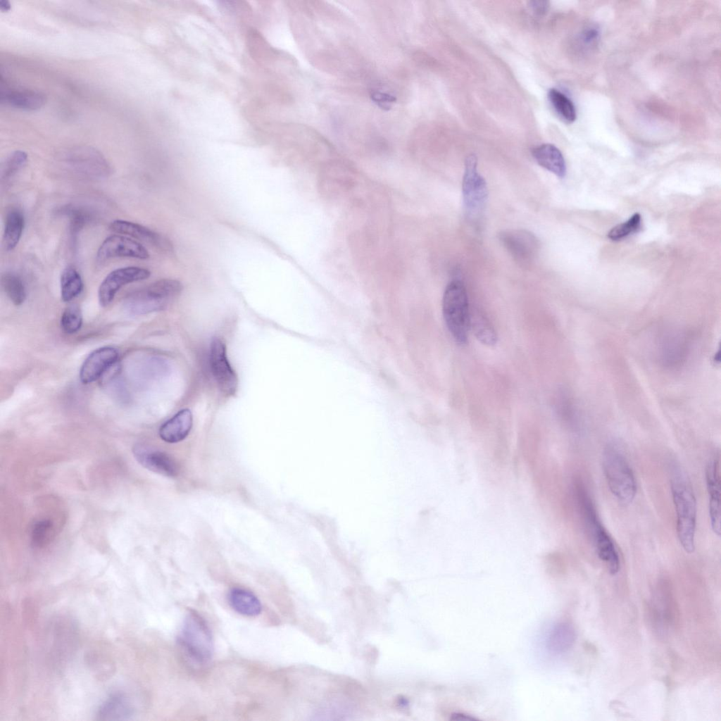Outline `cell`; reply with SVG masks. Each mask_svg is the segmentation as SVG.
<instances>
[{
  "instance_id": "1",
  "label": "cell",
  "mask_w": 721,
  "mask_h": 721,
  "mask_svg": "<svg viewBox=\"0 0 721 721\" xmlns=\"http://www.w3.org/2000/svg\"><path fill=\"white\" fill-rule=\"evenodd\" d=\"M670 489L676 512L677 537L684 550L691 553L695 549L696 501L688 477L678 465H674L672 470Z\"/></svg>"
},
{
  "instance_id": "2",
  "label": "cell",
  "mask_w": 721,
  "mask_h": 721,
  "mask_svg": "<svg viewBox=\"0 0 721 721\" xmlns=\"http://www.w3.org/2000/svg\"><path fill=\"white\" fill-rule=\"evenodd\" d=\"M575 494L581 516L593 539L598 556L606 564L610 573L615 575L620 570V561L612 538L602 525L584 485L577 483Z\"/></svg>"
},
{
  "instance_id": "3",
  "label": "cell",
  "mask_w": 721,
  "mask_h": 721,
  "mask_svg": "<svg viewBox=\"0 0 721 721\" xmlns=\"http://www.w3.org/2000/svg\"><path fill=\"white\" fill-rule=\"evenodd\" d=\"M177 642L186 656L197 665L207 664L214 652L212 632L205 620L195 610L185 615Z\"/></svg>"
},
{
  "instance_id": "4",
  "label": "cell",
  "mask_w": 721,
  "mask_h": 721,
  "mask_svg": "<svg viewBox=\"0 0 721 721\" xmlns=\"http://www.w3.org/2000/svg\"><path fill=\"white\" fill-rule=\"evenodd\" d=\"M602 465L612 494L622 504L632 503L637 492L636 479L629 462L618 446L608 444L605 448Z\"/></svg>"
},
{
  "instance_id": "5",
  "label": "cell",
  "mask_w": 721,
  "mask_h": 721,
  "mask_svg": "<svg viewBox=\"0 0 721 721\" xmlns=\"http://www.w3.org/2000/svg\"><path fill=\"white\" fill-rule=\"evenodd\" d=\"M182 285L173 279H161L129 294L123 305L130 313L146 314L165 309L180 294Z\"/></svg>"
},
{
  "instance_id": "6",
  "label": "cell",
  "mask_w": 721,
  "mask_h": 721,
  "mask_svg": "<svg viewBox=\"0 0 721 721\" xmlns=\"http://www.w3.org/2000/svg\"><path fill=\"white\" fill-rule=\"evenodd\" d=\"M444 318L454 339L460 344L467 341L470 314L468 299L463 283L451 282L446 287L442 302Z\"/></svg>"
},
{
  "instance_id": "7",
  "label": "cell",
  "mask_w": 721,
  "mask_h": 721,
  "mask_svg": "<svg viewBox=\"0 0 721 721\" xmlns=\"http://www.w3.org/2000/svg\"><path fill=\"white\" fill-rule=\"evenodd\" d=\"M462 189L467 218L476 221L485 208L488 190L484 179L477 171V160L474 154L469 155L465 161Z\"/></svg>"
},
{
  "instance_id": "8",
  "label": "cell",
  "mask_w": 721,
  "mask_h": 721,
  "mask_svg": "<svg viewBox=\"0 0 721 721\" xmlns=\"http://www.w3.org/2000/svg\"><path fill=\"white\" fill-rule=\"evenodd\" d=\"M62 162L75 173L90 179L107 177L111 168L105 157L96 149L86 146H73L63 151Z\"/></svg>"
},
{
  "instance_id": "9",
  "label": "cell",
  "mask_w": 721,
  "mask_h": 721,
  "mask_svg": "<svg viewBox=\"0 0 721 721\" xmlns=\"http://www.w3.org/2000/svg\"><path fill=\"white\" fill-rule=\"evenodd\" d=\"M498 237L503 247L520 266L531 265L538 256L539 240L528 230H506L500 232Z\"/></svg>"
},
{
  "instance_id": "10",
  "label": "cell",
  "mask_w": 721,
  "mask_h": 721,
  "mask_svg": "<svg viewBox=\"0 0 721 721\" xmlns=\"http://www.w3.org/2000/svg\"><path fill=\"white\" fill-rule=\"evenodd\" d=\"M151 272L138 266L119 268L111 271L100 284L98 299L103 307L108 306L117 292L125 285L149 278Z\"/></svg>"
},
{
  "instance_id": "11",
  "label": "cell",
  "mask_w": 721,
  "mask_h": 721,
  "mask_svg": "<svg viewBox=\"0 0 721 721\" xmlns=\"http://www.w3.org/2000/svg\"><path fill=\"white\" fill-rule=\"evenodd\" d=\"M212 374L220 390L227 395L235 393L238 380L227 356L225 342L218 337L213 339L210 351Z\"/></svg>"
},
{
  "instance_id": "12",
  "label": "cell",
  "mask_w": 721,
  "mask_h": 721,
  "mask_svg": "<svg viewBox=\"0 0 721 721\" xmlns=\"http://www.w3.org/2000/svg\"><path fill=\"white\" fill-rule=\"evenodd\" d=\"M96 262L101 264L106 261L118 257H127L147 259L149 253L140 243L120 234H113L100 245L96 253Z\"/></svg>"
},
{
  "instance_id": "13",
  "label": "cell",
  "mask_w": 721,
  "mask_h": 721,
  "mask_svg": "<svg viewBox=\"0 0 721 721\" xmlns=\"http://www.w3.org/2000/svg\"><path fill=\"white\" fill-rule=\"evenodd\" d=\"M132 453L136 460L149 470L170 477L178 475L177 463L165 452L149 445L137 444L132 448Z\"/></svg>"
},
{
  "instance_id": "14",
  "label": "cell",
  "mask_w": 721,
  "mask_h": 721,
  "mask_svg": "<svg viewBox=\"0 0 721 721\" xmlns=\"http://www.w3.org/2000/svg\"><path fill=\"white\" fill-rule=\"evenodd\" d=\"M688 349L689 341L686 333L670 330L665 332L660 339L658 356L663 365L675 368L684 360Z\"/></svg>"
},
{
  "instance_id": "15",
  "label": "cell",
  "mask_w": 721,
  "mask_h": 721,
  "mask_svg": "<svg viewBox=\"0 0 721 721\" xmlns=\"http://www.w3.org/2000/svg\"><path fill=\"white\" fill-rule=\"evenodd\" d=\"M118 350L111 346H103L94 350L84 360L80 370V380L83 384H89L102 375L118 360Z\"/></svg>"
},
{
  "instance_id": "16",
  "label": "cell",
  "mask_w": 721,
  "mask_h": 721,
  "mask_svg": "<svg viewBox=\"0 0 721 721\" xmlns=\"http://www.w3.org/2000/svg\"><path fill=\"white\" fill-rule=\"evenodd\" d=\"M706 482L709 497V517L713 532L720 535V474L719 458L709 460L706 469Z\"/></svg>"
},
{
  "instance_id": "17",
  "label": "cell",
  "mask_w": 721,
  "mask_h": 721,
  "mask_svg": "<svg viewBox=\"0 0 721 721\" xmlns=\"http://www.w3.org/2000/svg\"><path fill=\"white\" fill-rule=\"evenodd\" d=\"M109 229L117 233L127 235L164 250H172L170 241L159 233L137 222L125 220H113Z\"/></svg>"
},
{
  "instance_id": "18",
  "label": "cell",
  "mask_w": 721,
  "mask_h": 721,
  "mask_svg": "<svg viewBox=\"0 0 721 721\" xmlns=\"http://www.w3.org/2000/svg\"><path fill=\"white\" fill-rule=\"evenodd\" d=\"M192 422L191 411L189 409L181 410L161 425L159 436L168 443L179 442L189 434Z\"/></svg>"
},
{
  "instance_id": "19",
  "label": "cell",
  "mask_w": 721,
  "mask_h": 721,
  "mask_svg": "<svg viewBox=\"0 0 721 721\" xmlns=\"http://www.w3.org/2000/svg\"><path fill=\"white\" fill-rule=\"evenodd\" d=\"M1 104L15 108L35 111L40 108L45 103V96L42 93L32 89H6L1 90L0 94Z\"/></svg>"
},
{
  "instance_id": "20",
  "label": "cell",
  "mask_w": 721,
  "mask_h": 721,
  "mask_svg": "<svg viewBox=\"0 0 721 721\" xmlns=\"http://www.w3.org/2000/svg\"><path fill=\"white\" fill-rule=\"evenodd\" d=\"M532 154L542 168L563 178L566 174V165L561 151L553 144H543L534 147Z\"/></svg>"
},
{
  "instance_id": "21",
  "label": "cell",
  "mask_w": 721,
  "mask_h": 721,
  "mask_svg": "<svg viewBox=\"0 0 721 721\" xmlns=\"http://www.w3.org/2000/svg\"><path fill=\"white\" fill-rule=\"evenodd\" d=\"M229 604L237 613L245 616H256L261 613L262 605L258 598L251 591L242 588H232L227 596Z\"/></svg>"
},
{
  "instance_id": "22",
  "label": "cell",
  "mask_w": 721,
  "mask_h": 721,
  "mask_svg": "<svg viewBox=\"0 0 721 721\" xmlns=\"http://www.w3.org/2000/svg\"><path fill=\"white\" fill-rule=\"evenodd\" d=\"M25 227V217L18 208L11 209L5 219L3 244L6 250L14 249L22 237Z\"/></svg>"
},
{
  "instance_id": "23",
  "label": "cell",
  "mask_w": 721,
  "mask_h": 721,
  "mask_svg": "<svg viewBox=\"0 0 721 721\" xmlns=\"http://www.w3.org/2000/svg\"><path fill=\"white\" fill-rule=\"evenodd\" d=\"M57 213L65 216L69 221V230L73 239L94 219L93 213L86 208L73 205L61 207Z\"/></svg>"
},
{
  "instance_id": "24",
  "label": "cell",
  "mask_w": 721,
  "mask_h": 721,
  "mask_svg": "<svg viewBox=\"0 0 721 721\" xmlns=\"http://www.w3.org/2000/svg\"><path fill=\"white\" fill-rule=\"evenodd\" d=\"M132 710L127 698L121 694L108 698L100 707L98 716L101 720H122L131 716Z\"/></svg>"
},
{
  "instance_id": "25",
  "label": "cell",
  "mask_w": 721,
  "mask_h": 721,
  "mask_svg": "<svg viewBox=\"0 0 721 721\" xmlns=\"http://www.w3.org/2000/svg\"><path fill=\"white\" fill-rule=\"evenodd\" d=\"M575 630L568 622H560L551 630L548 639V648L555 653L567 651L575 641Z\"/></svg>"
},
{
  "instance_id": "26",
  "label": "cell",
  "mask_w": 721,
  "mask_h": 721,
  "mask_svg": "<svg viewBox=\"0 0 721 721\" xmlns=\"http://www.w3.org/2000/svg\"><path fill=\"white\" fill-rule=\"evenodd\" d=\"M83 282L80 274L73 267L65 268L61 276V295L64 302H69L82 291Z\"/></svg>"
},
{
  "instance_id": "27",
  "label": "cell",
  "mask_w": 721,
  "mask_h": 721,
  "mask_svg": "<svg viewBox=\"0 0 721 721\" xmlns=\"http://www.w3.org/2000/svg\"><path fill=\"white\" fill-rule=\"evenodd\" d=\"M1 284L2 289L11 301L15 306H20L26 299V289L22 278L16 273L6 272L1 275Z\"/></svg>"
},
{
  "instance_id": "28",
  "label": "cell",
  "mask_w": 721,
  "mask_h": 721,
  "mask_svg": "<svg viewBox=\"0 0 721 721\" xmlns=\"http://www.w3.org/2000/svg\"><path fill=\"white\" fill-rule=\"evenodd\" d=\"M548 98L554 111L562 120L568 123L575 120L577 113L575 105L565 94L556 89H551Z\"/></svg>"
},
{
  "instance_id": "29",
  "label": "cell",
  "mask_w": 721,
  "mask_h": 721,
  "mask_svg": "<svg viewBox=\"0 0 721 721\" xmlns=\"http://www.w3.org/2000/svg\"><path fill=\"white\" fill-rule=\"evenodd\" d=\"M478 340L487 346H493L496 342V335L491 325L480 313H473L470 316V327Z\"/></svg>"
},
{
  "instance_id": "30",
  "label": "cell",
  "mask_w": 721,
  "mask_h": 721,
  "mask_svg": "<svg viewBox=\"0 0 721 721\" xmlns=\"http://www.w3.org/2000/svg\"><path fill=\"white\" fill-rule=\"evenodd\" d=\"M27 154L21 150L12 152L5 160L1 171V181L7 182L11 180L25 165Z\"/></svg>"
},
{
  "instance_id": "31",
  "label": "cell",
  "mask_w": 721,
  "mask_h": 721,
  "mask_svg": "<svg viewBox=\"0 0 721 721\" xmlns=\"http://www.w3.org/2000/svg\"><path fill=\"white\" fill-rule=\"evenodd\" d=\"M82 325V315L78 305L74 303L68 306L63 311L61 318V326L66 334L77 332Z\"/></svg>"
},
{
  "instance_id": "32",
  "label": "cell",
  "mask_w": 721,
  "mask_h": 721,
  "mask_svg": "<svg viewBox=\"0 0 721 721\" xmlns=\"http://www.w3.org/2000/svg\"><path fill=\"white\" fill-rule=\"evenodd\" d=\"M641 221V215L636 213L626 222L613 227L608 233V237L613 241L622 239L628 235L637 232L640 228Z\"/></svg>"
},
{
  "instance_id": "33",
  "label": "cell",
  "mask_w": 721,
  "mask_h": 721,
  "mask_svg": "<svg viewBox=\"0 0 721 721\" xmlns=\"http://www.w3.org/2000/svg\"><path fill=\"white\" fill-rule=\"evenodd\" d=\"M54 531L52 522L42 520L35 524L32 530V544L35 547H42L50 539Z\"/></svg>"
},
{
  "instance_id": "34",
  "label": "cell",
  "mask_w": 721,
  "mask_h": 721,
  "mask_svg": "<svg viewBox=\"0 0 721 721\" xmlns=\"http://www.w3.org/2000/svg\"><path fill=\"white\" fill-rule=\"evenodd\" d=\"M599 32L596 27H589L583 33V39L585 43H593L596 40Z\"/></svg>"
},
{
  "instance_id": "35",
  "label": "cell",
  "mask_w": 721,
  "mask_h": 721,
  "mask_svg": "<svg viewBox=\"0 0 721 721\" xmlns=\"http://www.w3.org/2000/svg\"><path fill=\"white\" fill-rule=\"evenodd\" d=\"M531 7L537 13H544L548 8L547 1H532Z\"/></svg>"
},
{
  "instance_id": "36",
  "label": "cell",
  "mask_w": 721,
  "mask_h": 721,
  "mask_svg": "<svg viewBox=\"0 0 721 721\" xmlns=\"http://www.w3.org/2000/svg\"><path fill=\"white\" fill-rule=\"evenodd\" d=\"M451 720L457 721H470L474 720L475 719L470 716L464 714L457 713L453 714Z\"/></svg>"
},
{
  "instance_id": "37",
  "label": "cell",
  "mask_w": 721,
  "mask_h": 721,
  "mask_svg": "<svg viewBox=\"0 0 721 721\" xmlns=\"http://www.w3.org/2000/svg\"><path fill=\"white\" fill-rule=\"evenodd\" d=\"M0 9L3 12L8 11L11 9V4L8 0L0 1Z\"/></svg>"
}]
</instances>
